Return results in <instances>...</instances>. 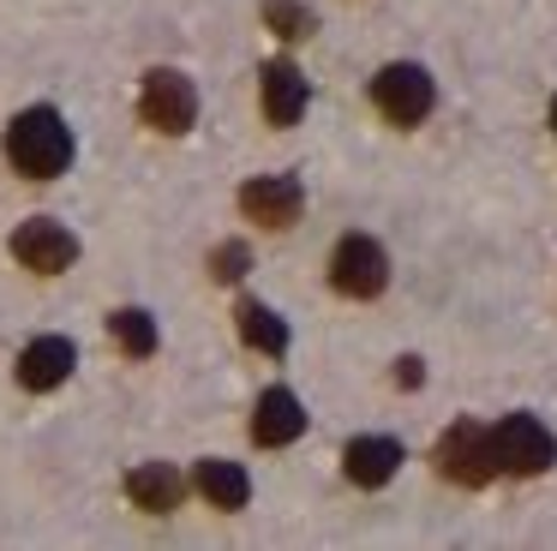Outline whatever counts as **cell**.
Instances as JSON below:
<instances>
[{"label":"cell","instance_id":"15","mask_svg":"<svg viewBox=\"0 0 557 551\" xmlns=\"http://www.w3.org/2000/svg\"><path fill=\"white\" fill-rule=\"evenodd\" d=\"M240 335H246V347H258V354H288V323L276 318L270 306H258V299H240Z\"/></svg>","mask_w":557,"mask_h":551},{"label":"cell","instance_id":"7","mask_svg":"<svg viewBox=\"0 0 557 551\" xmlns=\"http://www.w3.org/2000/svg\"><path fill=\"white\" fill-rule=\"evenodd\" d=\"M13 258L37 276H61V270H73L78 240H73V228L49 222V216H30V222L13 228Z\"/></svg>","mask_w":557,"mask_h":551},{"label":"cell","instance_id":"10","mask_svg":"<svg viewBox=\"0 0 557 551\" xmlns=\"http://www.w3.org/2000/svg\"><path fill=\"white\" fill-rule=\"evenodd\" d=\"M78 366V347L66 342V335H37V342L18 354V383L25 390H54V383H66Z\"/></svg>","mask_w":557,"mask_h":551},{"label":"cell","instance_id":"4","mask_svg":"<svg viewBox=\"0 0 557 551\" xmlns=\"http://www.w3.org/2000/svg\"><path fill=\"white\" fill-rule=\"evenodd\" d=\"M138 114H145L150 132H169V138H181V132L198 120V90H193V78H186V72H174V66L145 72Z\"/></svg>","mask_w":557,"mask_h":551},{"label":"cell","instance_id":"12","mask_svg":"<svg viewBox=\"0 0 557 551\" xmlns=\"http://www.w3.org/2000/svg\"><path fill=\"white\" fill-rule=\"evenodd\" d=\"M126 498H133L138 510L162 515V510H174V503L186 498V479L174 474V462H145V467L126 474Z\"/></svg>","mask_w":557,"mask_h":551},{"label":"cell","instance_id":"14","mask_svg":"<svg viewBox=\"0 0 557 551\" xmlns=\"http://www.w3.org/2000/svg\"><path fill=\"white\" fill-rule=\"evenodd\" d=\"M198 491H205L216 510H246V498H252V479H246L240 462H222V455H210V462H198Z\"/></svg>","mask_w":557,"mask_h":551},{"label":"cell","instance_id":"16","mask_svg":"<svg viewBox=\"0 0 557 551\" xmlns=\"http://www.w3.org/2000/svg\"><path fill=\"white\" fill-rule=\"evenodd\" d=\"M109 335H114V342H121L133 359H150V354H157V323H150V311H138V306H121V311H114V318H109Z\"/></svg>","mask_w":557,"mask_h":551},{"label":"cell","instance_id":"3","mask_svg":"<svg viewBox=\"0 0 557 551\" xmlns=\"http://www.w3.org/2000/svg\"><path fill=\"white\" fill-rule=\"evenodd\" d=\"M437 90H432V72L413 66V60H396V66H384L372 78V108L389 120V126H420L425 114H432Z\"/></svg>","mask_w":557,"mask_h":551},{"label":"cell","instance_id":"6","mask_svg":"<svg viewBox=\"0 0 557 551\" xmlns=\"http://www.w3.org/2000/svg\"><path fill=\"white\" fill-rule=\"evenodd\" d=\"M330 282H336V294H348V299L384 294V282H389L384 246H377V240H366V234H348L336 252H330Z\"/></svg>","mask_w":557,"mask_h":551},{"label":"cell","instance_id":"11","mask_svg":"<svg viewBox=\"0 0 557 551\" xmlns=\"http://www.w3.org/2000/svg\"><path fill=\"white\" fill-rule=\"evenodd\" d=\"M306 431V407L294 390H264L258 395V414H252V438L264 443V450H282V443H294Z\"/></svg>","mask_w":557,"mask_h":551},{"label":"cell","instance_id":"19","mask_svg":"<svg viewBox=\"0 0 557 551\" xmlns=\"http://www.w3.org/2000/svg\"><path fill=\"white\" fill-rule=\"evenodd\" d=\"M396 383H401V390H420V383H425L420 359H396Z\"/></svg>","mask_w":557,"mask_h":551},{"label":"cell","instance_id":"13","mask_svg":"<svg viewBox=\"0 0 557 551\" xmlns=\"http://www.w3.org/2000/svg\"><path fill=\"white\" fill-rule=\"evenodd\" d=\"M342 462H348L354 486H384V479H396V467H401V443L396 438H354Z\"/></svg>","mask_w":557,"mask_h":551},{"label":"cell","instance_id":"18","mask_svg":"<svg viewBox=\"0 0 557 551\" xmlns=\"http://www.w3.org/2000/svg\"><path fill=\"white\" fill-rule=\"evenodd\" d=\"M246 264H252V252H246L240 240H228V246H216V252H210V276H216V282H240V276H246Z\"/></svg>","mask_w":557,"mask_h":551},{"label":"cell","instance_id":"8","mask_svg":"<svg viewBox=\"0 0 557 551\" xmlns=\"http://www.w3.org/2000/svg\"><path fill=\"white\" fill-rule=\"evenodd\" d=\"M240 210L252 216L258 228H294L306 210V192L294 174H258L240 186Z\"/></svg>","mask_w":557,"mask_h":551},{"label":"cell","instance_id":"5","mask_svg":"<svg viewBox=\"0 0 557 551\" xmlns=\"http://www.w3.org/2000/svg\"><path fill=\"white\" fill-rule=\"evenodd\" d=\"M492 438H497V467H504V474H545V467L557 462V438L545 431V419H533V414L497 419Z\"/></svg>","mask_w":557,"mask_h":551},{"label":"cell","instance_id":"2","mask_svg":"<svg viewBox=\"0 0 557 551\" xmlns=\"http://www.w3.org/2000/svg\"><path fill=\"white\" fill-rule=\"evenodd\" d=\"M437 474L456 479V486H485L492 474H504V467H497L492 426H480V419H456V426L437 438Z\"/></svg>","mask_w":557,"mask_h":551},{"label":"cell","instance_id":"20","mask_svg":"<svg viewBox=\"0 0 557 551\" xmlns=\"http://www.w3.org/2000/svg\"><path fill=\"white\" fill-rule=\"evenodd\" d=\"M552 126H557V102H552Z\"/></svg>","mask_w":557,"mask_h":551},{"label":"cell","instance_id":"17","mask_svg":"<svg viewBox=\"0 0 557 551\" xmlns=\"http://www.w3.org/2000/svg\"><path fill=\"white\" fill-rule=\"evenodd\" d=\"M264 24H270L276 36H288V42H300V36L318 30L312 7H300V0H270V7H264Z\"/></svg>","mask_w":557,"mask_h":551},{"label":"cell","instance_id":"1","mask_svg":"<svg viewBox=\"0 0 557 551\" xmlns=\"http://www.w3.org/2000/svg\"><path fill=\"white\" fill-rule=\"evenodd\" d=\"M7 162L30 180H54L73 162V126H66L54 108H25V114L7 126Z\"/></svg>","mask_w":557,"mask_h":551},{"label":"cell","instance_id":"9","mask_svg":"<svg viewBox=\"0 0 557 551\" xmlns=\"http://www.w3.org/2000/svg\"><path fill=\"white\" fill-rule=\"evenodd\" d=\"M258 102H264L270 126H300L306 102H312V84H306V72L294 66V60H270V66L258 72Z\"/></svg>","mask_w":557,"mask_h":551}]
</instances>
